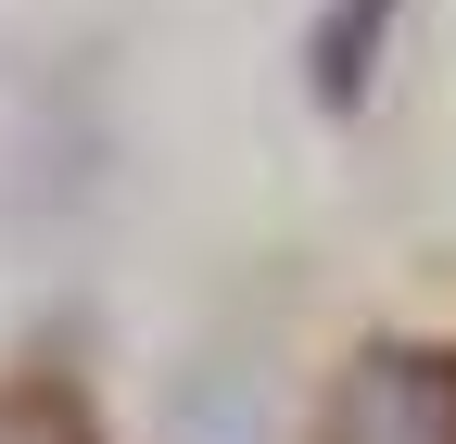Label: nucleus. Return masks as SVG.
Segmentation results:
<instances>
[{"mask_svg": "<svg viewBox=\"0 0 456 444\" xmlns=\"http://www.w3.org/2000/svg\"><path fill=\"white\" fill-rule=\"evenodd\" d=\"M330 444H456V368L444 356H368L330 407Z\"/></svg>", "mask_w": 456, "mask_h": 444, "instance_id": "nucleus-1", "label": "nucleus"}, {"mask_svg": "<svg viewBox=\"0 0 456 444\" xmlns=\"http://www.w3.org/2000/svg\"><path fill=\"white\" fill-rule=\"evenodd\" d=\"M0 444H89V432H77V407L51 381H26V394H0Z\"/></svg>", "mask_w": 456, "mask_h": 444, "instance_id": "nucleus-2", "label": "nucleus"}]
</instances>
